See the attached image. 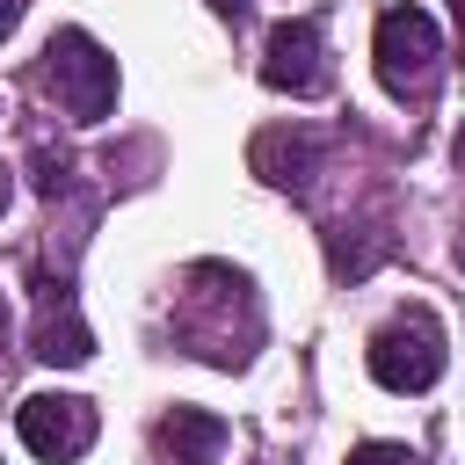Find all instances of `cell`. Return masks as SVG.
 Segmentation results:
<instances>
[{
    "label": "cell",
    "instance_id": "obj_1",
    "mask_svg": "<svg viewBox=\"0 0 465 465\" xmlns=\"http://www.w3.org/2000/svg\"><path fill=\"white\" fill-rule=\"evenodd\" d=\"M44 94L73 116V124H102L116 109V58L87 36V29H58L44 44Z\"/></svg>",
    "mask_w": 465,
    "mask_h": 465
},
{
    "label": "cell",
    "instance_id": "obj_2",
    "mask_svg": "<svg viewBox=\"0 0 465 465\" xmlns=\"http://www.w3.org/2000/svg\"><path fill=\"white\" fill-rule=\"evenodd\" d=\"M363 363H371V378H378L385 392H429V385L443 378V320L421 312V305L392 312V320L371 334Z\"/></svg>",
    "mask_w": 465,
    "mask_h": 465
},
{
    "label": "cell",
    "instance_id": "obj_3",
    "mask_svg": "<svg viewBox=\"0 0 465 465\" xmlns=\"http://www.w3.org/2000/svg\"><path fill=\"white\" fill-rule=\"evenodd\" d=\"M371 58H378V80H385L392 94H421L429 73H436V58H443V36H436V22L407 0V7H385V15H378Z\"/></svg>",
    "mask_w": 465,
    "mask_h": 465
},
{
    "label": "cell",
    "instance_id": "obj_4",
    "mask_svg": "<svg viewBox=\"0 0 465 465\" xmlns=\"http://www.w3.org/2000/svg\"><path fill=\"white\" fill-rule=\"evenodd\" d=\"M262 87H276V94H320L327 87V22L320 15H291V22L269 29Z\"/></svg>",
    "mask_w": 465,
    "mask_h": 465
},
{
    "label": "cell",
    "instance_id": "obj_5",
    "mask_svg": "<svg viewBox=\"0 0 465 465\" xmlns=\"http://www.w3.org/2000/svg\"><path fill=\"white\" fill-rule=\"evenodd\" d=\"M15 429H22V443H29L36 458L73 465V458H87V443H94V407L73 400V392H29V400L15 407Z\"/></svg>",
    "mask_w": 465,
    "mask_h": 465
},
{
    "label": "cell",
    "instance_id": "obj_6",
    "mask_svg": "<svg viewBox=\"0 0 465 465\" xmlns=\"http://www.w3.org/2000/svg\"><path fill=\"white\" fill-rule=\"evenodd\" d=\"M247 167H254L262 182H276V189H305V182H312V167H320V138H312L305 124L262 131V138L247 145Z\"/></svg>",
    "mask_w": 465,
    "mask_h": 465
},
{
    "label": "cell",
    "instance_id": "obj_7",
    "mask_svg": "<svg viewBox=\"0 0 465 465\" xmlns=\"http://www.w3.org/2000/svg\"><path fill=\"white\" fill-rule=\"evenodd\" d=\"M153 443H160L167 465H218V450H225V421H218L211 407H167V414L153 421Z\"/></svg>",
    "mask_w": 465,
    "mask_h": 465
},
{
    "label": "cell",
    "instance_id": "obj_8",
    "mask_svg": "<svg viewBox=\"0 0 465 465\" xmlns=\"http://www.w3.org/2000/svg\"><path fill=\"white\" fill-rule=\"evenodd\" d=\"M29 349H36V363H58V371H73V363H87V356H94V334H87V320H80L73 305H44V312H36V334H29Z\"/></svg>",
    "mask_w": 465,
    "mask_h": 465
},
{
    "label": "cell",
    "instance_id": "obj_9",
    "mask_svg": "<svg viewBox=\"0 0 465 465\" xmlns=\"http://www.w3.org/2000/svg\"><path fill=\"white\" fill-rule=\"evenodd\" d=\"M349 465H414V458H407V443H356Z\"/></svg>",
    "mask_w": 465,
    "mask_h": 465
},
{
    "label": "cell",
    "instance_id": "obj_10",
    "mask_svg": "<svg viewBox=\"0 0 465 465\" xmlns=\"http://www.w3.org/2000/svg\"><path fill=\"white\" fill-rule=\"evenodd\" d=\"M211 7H218L225 22H247V15H254V0H211Z\"/></svg>",
    "mask_w": 465,
    "mask_h": 465
},
{
    "label": "cell",
    "instance_id": "obj_11",
    "mask_svg": "<svg viewBox=\"0 0 465 465\" xmlns=\"http://www.w3.org/2000/svg\"><path fill=\"white\" fill-rule=\"evenodd\" d=\"M22 7H29V0H0V36H15V22H22Z\"/></svg>",
    "mask_w": 465,
    "mask_h": 465
},
{
    "label": "cell",
    "instance_id": "obj_12",
    "mask_svg": "<svg viewBox=\"0 0 465 465\" xmlns=\"http://www.w3.org/2000/svg\"><path fill=\"white\" fill-rule=\"evenodd\" d=\"M450 153H458V167H465V124H458V145H450Z\"/></svg>",
    "mask_w": 465,
    "mask_h": 465
},
{
    "label": "cell",
    "instance_id": "obj_13",
    "mask_svg": "<svg viewBox=\"0 0 465 465\" xmlns=\"http://www.w3.org/2000/svg\"><path fill=\"white\" fill-rule=\"evenodd\" d=\"M450 15H458V36H465V0H450Z\"/></svg>",
    "mask_w": 465,
    "mask_h": 465
},
{
    "label": "cell",
    "instance_id": "obj_14",
    "mask_svg": "<svg viewBox=\"0 0 465 465\" xmlns=\"http://www.w3.org/2000/svg\"><path fill=\"white\" fill-rule=\"evenodd\" d=\"M0 211H7V167H0Z\"/></svg>",
    "mask_w": 465,
    "mask_h": 465
},
{
    "label": "cell",
    "instance_id": "obj_15",
    "mask_svg": "<svg viewBox=\"0 0 465 465\" xmlns=\"http://www.w3.org/2000/svg\"><path fill=\"white\" fill-rule=\"evenodd\" d=\"M458 269H465V232H458Z\"/></svg>",
    "mask_w": 465,
    "mask_h": 465
},
{
    "label": "cell",
    "instance_id": "obj_16",
    "mask_svg": "<svg viewBox=\"0 0 465 465\" xmlns=\"http://www.w3.org/2000/svg\"><path fill=\"white\" fill-rule=\"evenodd\" d=\"M0 320H7V298H0Z\"/></svg>",
    "mask_w": 465,
    "mask_h": 465
}]
</instances>
